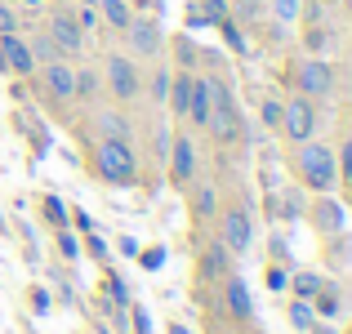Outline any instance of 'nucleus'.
Listing matches in <instances>:
<instances>
[{
	"mask_svg": "<svg viewBox=\"0 0 352 334\" xmlns=\"http://www.w3.org/2000/svg\"><path fill=\"white\" fill-rule=\"evenodd\" d=\"M94 170H98V179L112 183V188H129V183L138 179V156H134V147H129V138H98Z\"/></svg>",
	"mask_w": 352,
	"mask_h": 334,
	"instance_id": "1",
	"label": "nucleus"
},
{
	"mask_svg": "<svg viewBox=\"0 0 352 334\" xmlns=\"http://www.w3.org/2000/svg\"><path fill=\"white\" fill-rule=\"evenodd\" d=\"M294 165H299V179L308 183L312 192H330L339 183L335 152H330L326 143H312V138H308V143H299V161H294Z\"/></svg>",
	"mask_w": 352,
	"mask_h": 334,
	"instance_id": "2",
	"label": "nucleus"
},
{
	"mask_svg": "<svg viewBox=\"0 0 352 334\" xmlns=\"http://www.w3.org/2000/svg\"><path fill=\"white\" fill-rule=\"evenodd\" d=\"M206 129L219 138V143H236V138H241V111H236V98H232V89H228L219 76H214V103H210Z\"/></svg>",
	"mask_w": 352,
	"mask_h": 334,
	"instance_id": "3",
	"label": "nucleus"
},
{
	"mask_svg": "<svg viewBox=\"0 0 352 334\" xmlns=\"http://www.w3.org/2000/svg\"><path fill=\"white\" fill-rule=\"evenodd\" d=\"M281 129H285L290 143H308V138H312V129H317V111H312V98L308 94L281 103Z\"/></svg>",
	"mask_w": 352,
	"mask_h": 334,
	"instance_id": "4",
	"label": "nucleus"
},
{
	"mask_svg": "<svg viewBox=\"0 0 352 334\" xmlns=\"http://www.w3.org/2000/svg\"><path fill=\"white\" fill-rule=\"evenodd\" d=\"M107 85H112L116 103H134V98H138V71H134V58H125V54H112V58H107Z\"/></svg>",
	"mask_w": 352,
	"mask_h": 334,
	"instance_id": "5",
	"label": "nucleus"
},
{
	"mask_svg": "<svg viewBox=\"0 0 352 334\" xmlns=\"http://www.w3.org/2000/svg\"><path fill=\"white\" fill-rule=\"evenodd\" d=\"M125 41H129V49H134V58H156V54H161V27H156L152 18H129Z\"/></svg>",
	"mask_w": 352,
	"mask_h": 334,
	"instance_id": "6",
	"label": "nucleus"
},
{
	"mask_svg": "<svg viewBox=\"0 0 352 334\" xmlns=\"http://www.w3.org/2000/svg\"><path fill=\"white\" fill-rule=\"evenodd\" d=\"M294 80H299V94H308V98H326L330 89H335V76H330V67H326L321 58H308V63H299Z\"/></svg>",
	"mask_w": 352,
	"mask_h": 334,
	"instance_id": "7",
	"label": "nucleus"
},
{
	"mask_svg": "<svg viewBox=\"0 0 352 334\" xmlns=\"http://www.w3.org/2000/svg\"><path fill=\"white\" fill-rule=\"evenodd\" d=\"M50 41L58 45V54H76L80 45H85V32H80V23L67 14V9H54V18H50Z\"/></svg>",
	"mask_w": 352,
	"mask_h": 334,
	"instance_id": "8",
	"label": "nucleus"
},
{
	"mask_svg": "<svg viewBox=\"0 0 352 334\" xmlns=\"http://www.w3.org/2000/svg\"><path fill=\"white\" fill-rule=\"evenodd\" d=\"M250 241H254V227H250V214L241 205L223 210V245L232 249V254H245Z\"/></svg>",
	"mask_w": 352,
	"mask_h": 334,
	"instance_id": "9",
	"label": "nucleus"
},
{
	"mask_svg": "<svg viewBox=\"0 0 352 334\" xmlns=\"http://www.w3.org/2000/svg\"><path fill=\"white\" fill-rule=\"evenodd\" d=\"M0 54H5V67H9V71H18V76H32V71H36L32 45H27L18 32H5V36H0Z\"/></svg>",
	"mask_w": 352,
	"mask_h": 334,
	"instance_id": "10",
	"label": "nucleus"
},
{
	"mask_svg": "<svg viewBox=\"0 0 352 334\" xmlns=\"http://www.w3.org/2000/svg\"><path fill=\"white\" fill-rule=\"evenodd\" d=\"M192 174H197V147H192V138H174L170 143V183L188 188Z\"/></svg>",
	"mask_w": 352,
	"mask_h": 334,
	"instance_id": "11",
	"label": "nucleus"
},
{
	"mask_svg": "<svg viewBox=\"0 0 352 334\" xmlns=\"http://www.w3.org/2000/svg\"><path fill=\"white\" fill-rule=\"evenodd\" d=\"M45 89H50L54 98H76V67L63 58L45 63Z\"/></svg>",
	"mask_w": 352,
	"mask_h": 334,
	"instance_id": "12",
	"label": "nucleus"
},
{
	"mask_svg": "<svg viewBox=\"0 0 352 334\" xmlns=\"http://www.w3.org/2000/svg\"><path fill=\"white\" fill-rule=\"evenodd\" d=\"M344 223H348V214H344V205H339V201L321 197L317 205H312V227H317V232L335 236V232H344Z\"/></svg>",
	"mask_w": 352,
	"mask_h": 334,
	"instance_id": "13",
	"label": "nucleus"
},
{
	"mask_svg": "<svg viewBox=\"0 0 352 334\" xmlns=\"http://www.w3.org/2000/svg\"><path fill=\"white\" fill-rule=\"evenodd\" d=\"M192 71H179V76H170V94H165V103H170L174 116H188V103H192Z\"/></svg>",
	"mask_w": 352,
	"mask_h": 334,
	"instance_id": "14",
	"label": "nucleus"
},
{
	"mask_svg": "<svg viewBox=\"0 0 352 334\" xmlns=\"http://www.w3.org/2000/svg\"><path fill=\"white\" fill-rule=\"evenodd\" d=\"M223 294H228V308H232V317H236V321H250V317H254V299H250L245 281H236V276H228Z\"/></svg>",
	"mask_w": 352,
	"mask_h": 334,
	"instance_id": "15",
	"label": "nucleus"
},
{
	"mask_svg": "<svg viewBox=\"0 0 352 334\" xmlns=\"http://www.w3.org/2000/svg\"><path fill=\"white\" fill-rule=\"evenodd\" d=\"M201 272H206V281H223V276H228V245H223V241L206 245V258H201Z\"/></svg>",
	"mask_w": 352,
	"mask_h": 334,
	"instance_id": "16",
	"label": "nucleus"
},
{
	"mask_svg": "<svg viewBox=\"0 0 352 334\" xmlns=\"http://www.w3.org/2000/svg\"><path fill=\"white\" fill-rule=\"evenodd\" d=\"M98 9H103V18L116 27V32H125V27H129V18H134L129 0H98Z\"/></svg>",
	"mask_w": 352,
	"mask_h": 334,
	"instance_id": "17",
	"label": "nucleus"
},
{
	"mask_svg": "<svg viewBox=\"0 0 352 334\" xmlns=\"http://www.w3.org/2000/svg\"><path fill=\"white\" fill-rule=\"evenodd\" d=\"M290 290H294V299H312V294L321 290V276H312V272H294V276H290Z\"/></svg>",
	"mask_w": 352,
	"mask_h": 334,
	"instance_id": "18",
	"label": "nucleus"
},
{
	"mask_svg": "<svg viewBox=\"0 0 352 334\" xmlns=\"http://www.w3.org/2000/svg\"><path fill=\"white\" fill-rule=\"evenodd\" d=\"M312 317H317V312H312V299H294V303H290V326H294V330H308Z\"/></svg>",
	"mask_w": 352,
	"mask_h": 334,
	"instance_id": "19",
	"label": "nucleus"
},
{
	"mask_svg": "<svg viewBox=\"0 0 352 334\" xmlns=\"http://www.w3.org/2000/svg\"><path fill=\"white\" fill-rule=\"evenodd\" d=\"M98 129H107V138H125L129 125L116 116V111H98Z\"/></svg>",
	"mask_w": 352,
	"mask_h": 334,
	"instance_id": "20",
	"label": "nucleus"
},
{
	"mask_svg": "<svg viewBox=\"0 0 352 334\" xmlns=\"http://www.w3.org/2000/svg\"><path fill=\"white\" fill-rule=\"evenodd\" d=\"M263 281H267V290H272V294L290 290V272H285V267L276 263V258H272V267H267V276H263Z\"/></svg>",
	"mask_w": 352,
	"mask_h": 334,
	"instance_id": "21",
	"label": "nucleus"
},
{
	"mask_svg": "<svg viewBox=\"0 0 352 334\" xmlns=\"http://www.w3.org/2000/svg\"><path fill=\"white\" fill-rule=\"evenodd\" d=\"M32 58H45V63H54V58H63V54H58V45H54L50 36H36V45H32Z\"/></svg>",
	"mask_w": 352,
	"mask_h": 334,
	"instance_id": "22",
	"label": "nucleus"
},
{
	"mask_svg": "<svg viewBox=\"0 0 352 334\" xmlns=\"http://www.w3.org/2000/svg\"><path fill=\"white\" fill-rule=\"evenodd\" d=\"M45 219H50L54 227H67V210H63L58 197H45Z\"/></svg>",
	"mask_w": 352,
	"mask_h": 334,
	"instance_id": "23",
	"label": "nucleus"
},
{
	"mask_svg": "<svg viewBox=\"0 0 352 334\" xmlns=\"http://www.w3.org/2000/svg\"><path fill=\"white\" fill-rule=\"evenodd\" d=\"M98 94V76L94 71H76V98H94Z\"/></svg>",
	"mask_w": 352,
	"mask_h": 334,
	"instance_id": "24",
	"label": "nucleus"
},
{
	"mask_svg": "<svg viewBox=\"0 0 352 334\" xmlns=\"http://www.w3.org/2000/svg\"><path fill=\"white\" fill-rule=\"evenodd\" d=\"M272 14L281 18V23H294V18H299V0H272Z\"/></svg>",
	"mask_w": 352,
	"mask_h": 334,
	"instance_id": "25",
	"label": "nucleus"
},
{
	"mask_svg": "<svg viewBox=\"0 0 352 334\" xmlns=\"http://www.w3.org/2000/svg\"><path fill=\"white\" fill-rule=\"evenodd\" d=\"M219 27H223V41L232 45V49H241V54H245V36L236 32V23H232V18H223V23H219Z\"/></svg>",
	"mask_w": 352,
	"mask_h": 334,
	"instance_id": "26",
	"label": "nucleus"
},
{
	"mask_svg": "<svg viewBox=\"0 0 352 334\" xmlns=\"http://www.w3.org/2000/svg\"><path fill=\"white\" fill-rule=\"evenodd\" d=\"M201 14H206V23H223V18H228V5H223V0H206V5H201Z\"/></svg>",
	"mask_w": 352,
	"mask_h": 334,
	"instance_id": "27",
	"label": "nucleus"
},
{
	"mask_svg": "<svg viewBox=\"0 0 352 334\" xmlns=\"http://www.w3.org/2000/svg\"><path fill=\"white\" fill-rule=\"evenodd\" d=\"M335 170H339V179H352V138H348V143H344V152H339V161H335Z\"/></svg>",
	"mask_w": 352,
	"mask_h": 334,
	"instance_id": "28",
	"label": "nucleus"
},
{
	"mask_svg": "<svg viewBox=\"0 0 352 334\" xmlns=\"http://www.w3.org/2000/svg\"><path fill=\"white\" fill-rule=\"evenodd\" d=\"M58 249H63V258H76L80 254V245H76V236H72L67 227H58Z\"/></svg>",
	"mask_w": 352,
	"mask_h": 334,
	"instance_id": "29",
	"label": "nucleus"
},
{
	"mask_svg": "<svg viewBox=\"0 0 352 334\" xmlns=\"http://www.w3.org/2000/svg\"><path fill=\"white\" fill-rule=\"evenodd\" d=\"M107 294H112L120 308H129V290H125V281H120V276H107Z\"/></svg>",
	"mask_w": 352,
	"mask_h": 334,
	"instance_id": "30",
	"label": "nucleus"
},
{
	"mask_svg": "<svg viewBox=\"0 0 352 334\" xmlns=\"http://www.w3.org/2000/svg\"><path fill=\"white\" fill-rule=\"evenodd\" d=\"M72 18L80 23V32H94V27H98V14H94V5H80V14H72Z\"/></svg>",
	"mask_w": 352,
	"mask_h": 334,
	"instance_id": "31",
	"label": "nucleus"
},
{
	"mask_svg": "<svg viewBox=\"0 0 352 334\" xmlns=\"http://www.w3.org/2000/svg\"><path fill=\"white\" fill-rule=\"evenodd\" d=\"M165 94H170V71H156V80H152V98H156V103H165Z\"/></svg>",
	"mask_w": 352,
	"mask_h": 334,
	"instance_id": "32",
	"label": "nucleus"
},
{
	"mask_svg": "<svg viewBox=\"0 0 352 334\" xmlns=\"http://www.w3.org/2000/svg\"><path fill=\"white\" fill-rule=\"evenodd\" d=\"M303 45H308V49H321V45H326V32L308 23V32H303Z\"/></svg>",
	"mask_w": 352,
	"mask_h": 334,
	"instance_id": "33",
	"label": "nucleus"
},
{
	"mask_svg": "<svg viewBox=\"0 0 352 334\" xmlns=\"http://www.w3.org/2000/svg\"><path fill=\"white\" fill-rule=\"evenodd\" d=\"M263 120H267V125H281V103H276V98H267V103H263Z\"/></svg>",
	"mask_w": 352,
	"mask_h": 334,
	"instance_id": "34",
	"label": "nucleus"
},
{
	"mask_svg": "<svg viewBox=\"0 0 352 334\" xmlns=\"http://www.w3.org/2000/svg\"><path fill=\"white\" fill-rule=\"evenodd\" d=\"M85 249H89L94 258H107V241H103V236H94V232L85 236Z\"/></svg>",
	"mask_w": 352,
	"mask_h": 334,
	"instance_id": "35",
	"label": "nucleus"
},
{
	"mask_svg": "<svg viewBox=\"0 0 352 334\" xmlns=\"http://www.w3.org/2000/svg\"><path fill=\"white\" fill-rule=\"evenodd\" d=\"M5 32H18V18H14L9 5H0V36H5Z\"/></svg>",
	"mask_w": 352,
	"mask_h": 334,
	"instance_id": "36",
	"label": "nucleus"
},
{
	"mask_svg": "<svg viewBox=\"0 0 352 334\" xmlns=\"http://www.w3.org/2000/svg\"><path fill=\"white\" fill-rule=\"evenodd\" d=\"M197 210H201V214H214V192H210V188L197 192Z\"/></svg>",
	"mask_w": 352,
	"mask_h": 334,
	"instance_id": "37",
	"label": "nucleus"
},
{
	"mask_svg": "<svg viewBox=\"0 0 352 334\" xmlns=\"http://www.w3.org/2000/svg\"><path fill=\"white\" fill-rule=\"evenodd\" d=\"M179 58L188 63V67H192V63H197V49H192V41H179Z\"/></svg>",
	"mask_w": 352,
	"mask_h": 334,
	"instance_id": "38",
	"label": "nucleus"
},
{
	"mask_svg": "<svg viewBox=\"0 0 352 334\" xmlns=\"http://www.w3.org/2000/svg\"><path fill=\"white\" fill-rule=\"evenodd\" d=\"M236 14H241V18H250V14H258V0H236Z\"/></svg>",
	"mask_w": 352,
	"mask_h": 334,
	"instance_id": "39",
	"label": "nucleus"
},
{
	"mask_svg": "<svg viewBox=\"0 0 352 334\" xmlns=\"http://www.w3.org/2000/svg\"><path fill=\"white\" fill-rule=\"evenodd\" d=\"M161 258H165L161 249H147V254H143V267H152V272H156V267H161Z\"/></svg>",
	"mask_w": 352,
	"mask_h": 334,
	"instance_id": "40",
	"label": "nucleus"
},
{
	"mask_svg": "<svg viewBox=\"0 0 352 334\" xmlns=\"http://www.w3.org/2000/svg\"><path fill=\"white\" fill-rule=\"evenodd\" d=\"M303 14H308V23H317V18H321V0H308V9H303Z\"/></svg>",
	"mask_w": 352,
	"mask_h": 334,
	"instance_id": "41",
	"label": "nucleus"
},
{
	"mask_svg": "<svg viewBox=\"0 0 352 334\" xmlns=\"http://www.w3.org/2000/svg\"><path fill=\"white\" fill-rule=\"evenodd\" d=\"M134 330H138V334H147V330H152V326H147V317H143L138 308H134Z\"/></svg>",
	"mask_w": 352,
	"mask_h": 334,
	"instance_id": "42",
	"label": "nucleus"
},
{
	"mask_svg": "<svg viewBox=\"0 0 352 334\" xmlns=\"http://www.w3.org/2000/svg\"><path fill=\"white\" fill-rule=\"evenodd\" d=\"M308 330H312V334H335V330H330V326H317V321H312Z\"/></svg>",
	"mask_w": 352,
	"mask_h": 334,
	"instance_id": "43",
	"label": "nucleus"
},
{
	"mask_svg": "<svg viewBox=\"0 0 352 334\" xmlns=\"http://www.w3.org/2000/svg\"><path fill=\"white\" fill-rule=\"evenodd\" d=\"M18 5H27V9H41V5H45V0H18Z\"/></svg>",
	"mask_w": 352,
	"mask_h": 334,
	"instance_id": "44",
	"label": "nucleus"
},
{
	"mask_svg": "<svg viewBox=\"0 0 352 334\" xmlns=\"http://www.w3.org/2000/svg\"><path fill=\"white\" fill-rule=\"evenodd\" d=\"M170 334H192V330L188 326H170Z\"/></svg>",
	"mask_w": 352,
	"mask_h": 334,
	"instance_id": "45",
	"label": "nucleus"
},
{
	"mask_svg": "<svg viewBox=\"0 0 352 334\" xmlns=\"http://www.w3.org/2000/svg\"><path fill=\"white\" fill-rule=\"evenodd\" d=\"M76 5H98V0H76Z\"/></svg>",
	"mask_w": 352,
	"mask_h": 334,
	"instance_id": "46",
	"label": "nucleus"
},
{
	"mask_svg": "<svg viewBox=\"0 0 352 334\" xmlns=\"http://www.w3.org/2000/svg\"><path fill=\"white\" fill-rule=\"evenodd\" d=\"M0 71H9V67H5V54H0Z\"/></svg>",
	"mask_w": 352,
	"mask_h": 334,
	"instance_id": "47",
	"label": "nucleus"
},
{
	"mask_svg": "<svg viewBox=\"0 0 352 334\" xmlns=\"http://www.w3.org/2000/svg\"><path fill=\"white\" fill-rule=\"evenodd\" d=\"M344 5H348V9H352V0H344Z\"/></svg>",
	"mask_w": 352,
	"mask_h": 334,
	"instance_id": "48",
	"label": "nucleus"
},
{
	"mask_svg": "<svg viewBox=\"0 0 352 334\" xmlns=\"http://www.w3.org/2000/svg\"><path fill=\"white\" fill-rule=\"evenodd\" d=\"M219 334H228V330H219Z\"/></svg>",
	"mask_w": 352,
	"mask_h": 334,
	"instance_id": "49",
	"label": "nucleus"
},
{
	"mask_svg": "<svg viewBox=\"0 0 352 334\" xmlns=\"http://www.w3.org/2000/svg\"><path fill=\"white\" fill-rule=\"evenodd\" d=\"M348 183H352V179H348Z\"/></svg>",
	"mask_w": 352,
	"mask_h": 334,
	"instance_id": "50",
	"label": "nucleus"
}]
</instances>
